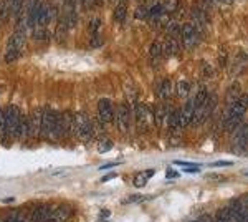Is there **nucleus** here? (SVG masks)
Instances as JSON below:
<instances>
[{
    "label": "nucleus",
    "mask_w": 248,
    "mask_h": 222,
    "mask_svg": "<svg viewBox=\"0 0 248 222\" xmlns=\"http://www.w3.org/2000/svg\"><path fill=\"white\" fill-rule=\"evenodd\" d=\"M42 135L48 139L65 138L62 111H55L51 106H45L42 111Z\"/></svg>",
    "instance_id": "f257e3e1"
},
{
    "label": "nucleus",
    "mask_w": 248,
    "mask_h": 222,
    "mask_svg": "<svg viewBox=\"0 0 248 222\" xmlns=\"http://www.w3.org/2000/svg\"><path fill=\"white\" fill-rule=\"evenodd\" d=\"M247 110H248V95L247 93H242L237 100L232 102L229 111L225 115V120H223V130L233 131L240 124L243 116H245Z\"/></svg>",
    "instance_id": "f03ea898"
},
{
    "label": "nucleus",
    "mask_w": 248,
    "mask_h": 222,
    "mask_svg": "<svg viewBox=\"0 0 248 222\" xmlns=\"http://www.w3.org/2000/svg\"><path fill=\"white\" fill-rule=\"evenodd\" d=\"M29 30L27 28V23L22 22L17 25V30L14 32V35L10 37L9 43H7V50H5V63H12L18 58L20 53H22L23 43H25V32Z\"/></svg>",
    "instance_id": "7ed1b4c3"
},
{
    "label": "nucleus",
    "mask_w": 248,
    "mask_h": 222,
    "mask_svg": "<svg viewBox=\"0 0 248 222\" xmlns=\"http://www.w3.org/2000/svg\"><path fill=\"white\" fill-rule=\"evenodd\" d=\"M73 138L88 143L93 138V121L85 111L73 113Z\"/></svg>",
    "instance_id": "20e7f679"
},
{
    "label": "nucleus",
    "mask_w": 248,
    "mask_h": 222,
    "mask_svg": "<svg viewBox=\"0 0 248 222\" xmlns=\"http://www.w3.org/2000/svg\"><path fill=\"white\" fill-rule=\"evenodd\" d=\"M3 121H5V138L17 139L20 121H22V113L15 104H9L3 110Z\"/></svg>",
    "instance_id": "39448f33"
},
{
    "label": "nucleus",
    "mask_w": 248,
    "mask_h": 222,
    "mask_svg": "<svg viewBox=\"0 0 248 222\" xmlns=\"http://www.w3.org/2000/svg\"><path fill=\"white\" fill-rule=\"evenodd\" d=\"M235 136L232 139V151L235 154L247 156L248 154V123H242L235 128Z\"/></svg>",
    "instance_id": "423d86ee"
},
{
    "label": "nucleus",
    "mask_w": 248,
    "mask_h": 222,
    "mask_svg": "<svg viewBox=\"0 0 248 222\" xmlns=\"http://www.w3.org/2000/svg\"><path fill=\"white\" fill-rule=\"evenodd\" d=\"M199 40H201V34L195 28V25L192 22L184 23L181 28V45L186 50H194L197 47Z\"/></svg>",
    "instance_id": "0eeeda50"
},
{
    "label": "nucleus",
    "mask_w": 248,
    "mask_h": 222,
    "mask_svg": "<svg viewBox=\"0 0 248 222\" xmlns=\"http://www.w3.org/2000/svg\"><path fill=\"white\" fill-rule=\"evenodd\" d=\"M134 121L139 133H146L151 124V111L146 103H134Z\"/></svg>",
    "instance_id": "6e6552de"
},
{
    "label": "nucleus",
    "mask_w": 248,
    "mask_h": 222,
    "mask_svg": "<svg viewBox=\"0 0 248 222\" xmlns=\"http://www.w3.org/2000/svg\"><path fill=\"white\" fill-rule=\"evenodd\" d=\"M131 118H133V113H131V108L127 106V103H121L114 110V123H116V126H118V130L121 133L129 131Z\"/></svg>",
    "instance_id": "1a4fd4ad"
},
{
    "label": "nucleus",
    "mask_w": 248,
    "mask_h": 222,
    "mask_svg": "<svg viewBox=\"0 0 248 222\" xmlns=\"http://www.w3.org/2000/svg\"><path fill=\"white\" fill-rule=\"evenodd\" d=\"M98 118L103 124H111L114 121V108L108 98H101L98 103Z\"/></svg>",
    "instance_id": "9d476101"
},
{
    "label": "nucleus",
    "mask_w": 248,
    "mask_h": 222,
    "mask_svg": "<svg viewBox=\"0 0 248 222\" xmlns=\"http://www.w3.org/2000/svg\"><path fill=\"white\" fill-rule=\"evenodd\" d=\"M42 111L40 108L31 111L29 116V138L30 139H38L42 135Z\"/></svg>",
    "instance_id": "9b49d317"
},
{
    "label": "nucleus",
    "mask_w": 248,
    "mask_h": 222,
    "mask_svg": "<svg viewBox=\"0 0 248 222\" xmlns=\"http://www.w3.org/2000/svg\"><path fill=\"white\" fill-rule=\"evenodd\" d=\"M172 93H174V85L169 78H164L157 83V88H155V95H157L159 102L167 103L172 98Z\"/></svg>",
    "instance_id": "f8f14e48"
},
{
    "label": "nucleus",
    "mask_w": 248,
    "mask_h": 222,
    "mask_svg": "<svg viewBox=\"0 0 248 222\" xmlns=\"http://www.w3.org/2000/svg\"><path fill=\"white\" fill-rule=\"evenodd\" d=\"M169 113H170V106L167 103H157L154 110V120H155V126L157 128H164L167 124V120H169Z\"/></svg>",
    "instance_id": "ddd939ff"
},
{
    "label": "nucleus",
    "mask_w": 248,
    "mask_h": 222,
    "mask_svg": "<svg viewBox=\"0 0 248 222\" xmlns=\"http://www.w3.org/2000/svg\"><path fill=\"white\" fill-rule=\"evenodd\" d=\"M162 50H164V56H177L181 55L182 51V45H181V40L169 37L167 35L166 40L162 42Z\"/></svg>",
    "instance_id": "4468645a"
},
{
    "label": "nucleus",
    "mask_w": 248,
    "mask_h": 222,
    "mask_svg": "<svg viewBox=\"0 0 248 222\" xmlns=\"http://www.w3.org/2000/svg\"><path fill=\"white\" fill-rule=\"evenodd\" d=\"M51 212H53V205L50 204H42L31 212L30 216V222H46L51 217Z\"/></svg>",
    "instance_id": "2eb2a0df"
},
{
    "label": "nucleus",
    "mask_w": 248,
    "mask_h": 222,
    "mask_svg": "<svg viewBox=\"0 0 248 222\" xmlns=\"http://www.w3.org/2000/svg\"><path fill=\"white\" fill-rule=\"evenodd\" d=\"M10 10V17L15 20V23L20 22L22 18H25L23 14V5H25V0H7Z\"/></svg>",
    "instance_id": "dca6fc26"
},
{
    "label": "nucleus",
    "mask_w": 248,
    "mask_h": 222,
    "mask_svg": "<svg viewBox=\"0 0 248 222\" xmlns=\"http://www.w3.org/2000/svg\"><path fill=\"white\" fill-rule=\"evenodd\" d=\"M68 30H70V27L66 25V22L63 20V17H60L58 23H57V28H55L53 38L57 40L58 43H65L66 38H68Z\"/></svg>",
    "instance_id": "f3484780"
},
{
    "label": "nucleus",
    "mask_w": 248,
    "mask_h": 222,
    "mask_svg": "<svg viewBox=\"0 0 248 222\" xmlns=\"http://www.w3.org/2000/svg\"><path fill=\"white\" fill-rule=\"evenodd\" d=\"M151 62H153L154 67H157L159 63L164 60V50H162V42H159V40H155V42L151 45Z\"/></svg>",
    "instance_id": "a211bd4d"
},
{
    "label": "nucleus",
    "mask_w": 248,
    "mask_h": 222,
    "mask_svg": "<svg viewBox=\"0 0 248 222\" xmlns=\"http://www.w3.org/2000/svg\"><path fill=\"white\" fill-rule=\"evenodd\" d=\"M70 216H71V209L66 207V205H60V207L53 209L50 221L51 222H66Z\"/></svg>",
    "instance_id": "6ab92c4d"
},
{
    "label": "nucleus",
    "mask_w": 248,
    "mask_h": 222,
    "mask_svg": "<svg viewBox=\"0 0 248 222\" xmlns=\"http://www.w3.org/2000/svg\"><path fill=\"white\" fill-rule=\"evenodd\" d=\"M215 104H217V96H215V95L207 96V102H205V104H203L202 110H201V123L209 118V115L212 113V110L215 108Z\"/></svg>",
    "instance_id": "aec40b11"
},
{
    "label": "nucleus",
    "mask_w": 248,
    "mask_h": 222,
    "mask_svg": "<svg viewBox=\"0 0 248 222\" xmlns=\"http://www.w3.org/2000/svg\"><path fill=\"white\" fill-rule=\"evenodd\" d=\"M31 37H33L35 42H40V43H46L50 40V30L46 27H35L31 30Z\"/></svg>",
    "instance_id": "412c9836"
},
{
    "label": "nucleus",
    "mask_w": 248,
    "mask_h": 222,
    "mask_svg": "<svg viewBox=\"0 0 248 222\" xmlns=\"http://www.w3.org/2000/svg\"><path fill=\"white\" fill-rule=\"evenodd\" d=\"M127 17V7L126 3H116L114 10H113V20L116 23H124V20Z\"/></svg>",
    "instance_id": "4be33fe9"
},
{
    "label": "nucleus",
    "mask_w": 248,
    "mask_h": 222,
    "mask_svg": "<svg viewBox=\"0 0 248 222\" xmlns=\"http://www.w3.org/2000/svg\"><path fill=\"white\" fill-rule=\"evenodd\" d=\"M190 88H192V85L187 82V80H181V82L175 85V91H177V96H179V98H189Z\"/></svg>",
    "instance_id": "5701e85b"
},
{
    "label": "nucleus",
    "mask_w": 248,
    "mask_h": 222,
    "mask_svg": "<svg viewBox=\"0 0 248 222\" xmlns=\"http://www.w3.org/2000/svg\"><path fill=\"white\" fill-rule=\"evenodd\" d=\"M151 176H154L153 169H149V171H144V172H139V174L134 177V186H136V188H144V186L147 184V181H149Z\"/></svg>",
    "instance_id": "b1692460"
},
{
    "label": "nucleus",
    "mask_w": 248,
    "mask_h": 222,
    "mask_svg": "<svg viewBox=\"0 0 248 222\" xmlns=\"http://www.w3.org/2000/svg\"><path fill=\"white\" fill-rule=\"evenodd\" d=\"M101 18L99 17H93L90 20V23H88V34L91 35V37H99V28H101Z\"/></svg>",
    "instance_id": "393cba45"
},
{
    "label": "nucleus",
    "mask_w": 248,
    "mask_h": 222,
    "mask_svg": "<svg viewBox=\"0 0 248 222\" xmlns=\"http://www.w3.org/2000/svg\"><path fill=\"white\" fill-rule=\"evenodd\" d=\"M10 20V10L7 0H0V25H5Z\"/></svg>",
    "instance_id": "a878e982"
},
{
    "label": "nucleus",
    "mask_w": 248,
    "mask_h": 222,
    "mask_svg": "<svg viewBox=\"0 0 248 222\" xmlns=\"http://www.w3.org/2000/svg\"><path fill=\"white\" fill-rule=\"evenodd\" d=\"M161 2H162L164 14H167V15L174 14V12L177 10V7H179V2H177V0H161Z\"/></svg>",
    "instance_id": "bb28decb"
},
{
    "label": "nucleus",
    "mask_w": 248,
    "mask_h": 222,
    "mask_svg": "<svg viewBox=\"0 0 248 222\" xmlns=\"http://www.w3.org/2000/svg\"><path fill=\"white\" fill-rule=\"evenodd\" d=\"M136 18L138 20H149V5H146V3H142V5H139L138 9H136Z\"/></svg>",
    "instance_id": "cd10ccee"
},
{
    "label": "nucleus",
    "mask_w": 248,
    "mask_h": 222,
    "mask_svg": "<svg viewBox=\"0 0 248 222\" xmlns=\"http://www.w3.org/2000/svg\"><path fill=\"white\" fill-rule=\"evenodd\" d=\"M99 5V0H81V7L86 12H93Z\"/></svg>",
    "instance_id": "c85d7f7f"
},
{
    "label": "nucleus",
    "mask_w": 248,
    "mask_h": 222,
    "mask_svg": "<svg viewBox=\"0 0 248 222\" xmlns=\"http://www.w3.org/2000/svg\"><path fill=\"white\" fill-rule=\"evenodd\" d=\"M111 148H113V141L111 139H103V141H99V144H98L99 153H106V151H109Z\"/></svg>",
    "instance_id": "c756f323"
},
{
    "label": "nucleus",
    "mask_w": 248,
    "mask_h": 222,
    "mask_svg": "<svg viewBox=\"0 0 248 222\" xmlns=\"http://www.w3.org/2000/svg\"><path fill=\"white\" fill-rule=\"evenodd\" d=\"M5 121H3V111L0 110V143H5Z\"/></svg>",
    "instance_id": "7c9ffc66"
},
{
    "label": "nucleus",
    "mask_w": 248,
    "mask_h": 222,
    "mask_svg": "<svg viewBox=\"0 0 248 222\" xmlns=\"http://www.w3.org/2000/svg\"><path fill=\"white\" fill-rule=\"evenodd\" d=\"M232 161H217V163H212L210 168H225V166H232Z\"/></svg>",
    "instance_id": "2f4dec72"
},
{
    "label": "nucleus",
    "mask_w": 248,
    "mask_h": 222,
    "mask_svg": "<svg viewBox=\"0 0 248 222\" xmlns=\"http://www.w3.org/2000/svg\"><path fill=\"white\" fill-rule=\"evenodd\" d=\"M199 171H201V168H199V166L184 168V172H187V174H194V172H199Z\"/></svg>",
    "instance_id": "473e14b6"
},
{
    "label": "nucleus",
    "mask_w": 248,
    "mask_h": 222,
    "mask_svg": "<svg viewBox=\"0 0 248 222\" xmlns=\"http://www.w3.org/2000/svg\"><path fill=\"white\" fill-rule=\"evenodd\" d=\"M129 201H131V203H141V201H146V197L136 194V196H131V197H129Z\"/></svg>",
    "instance_id": "72a5a7b5"
},
{
    "label": "nucleus",
    "mask_w": 248,
    "mask_h": 222,
    "mask_svg": "<svg viewBox=\"0 0 248 222\" xmlns=\"http://www.w3.org/2000/svg\"><path fill=\"white\" fill-rule=\"evenodd\" d=\"M179 174L175 171H172V169H169V171H167V177H169V179H175V177H177Z\"/></svg>",
    "instance_id": "f704fd0d"
},
{
    "label": "nucleus",
    "mask_w": 248,
    "mask_h": 222,
    "mask_svg": "<svg viewBox=\"0 0 248 222\" xmlns=\"http://www.w3.org/2000/svg\"><path fill=\"white\" fill-rule=\"evenodd\" d=\"M113 177H116V174H108V176H105V177H103V183H106V181H111Z\"/></svg>",
    "instance_id": "c9c22d12"
},
{
    "label": "nucleus",
    "mask_w": 248,
    "mask_h": 222,
    "mask_svg": "<svg viewBox=\"0 0 248 222\" xmlns=\"http://www.w3.org/2000/svg\"><path fill=\"white\" fill-rule=\"evenodd\" d=\"M116 164L114 163H111V164H106V166H101V171H105V169H109V168H114Z\"/></svg>",
    "instance_id": "e433bc0d"
},
{
    "label": "nucleus",
    "mask_w": 248,
    "mask_h": 222,
    "mask_svg": "<svg viewBox=\"0 0 248 222\" xmlns=\"http://www.w3.org/2000/svg\"><path fill=\"white\" fill-rule=\"evenodd\" d=\"M192 222H214L212 219H207V217H203V219H201V221H192Z\"/></svg>",
    "instance_id": "4c0bfd02"
},
{
    "label": "nucleus",
    "mask_w": 248,
    "mask_h": 222,
    "mask_svg": "<svg viewBox=\"0 0 248 222\" xmlns=\"http://www.w3.org/2000/svg\"><path fill=\"white\" fill-rule=\"evenodd\" d=\"M3 203H14V197H7V199H3Z\"/></svg>",
    "instance_id": "58836bf2"
},
{
    "label": "nucleus",
    "mask_w": 248,
    "mask_h": 222,
    "mask_svg": "<svg viewBox=\"0 0 248 222\" xmlns=\"http://www.w3.org/2000/svg\"><path fill=\"white\" fill-rule=\"evenodd\" d=\"M60 2H62V3H65V2H66V0H60Z\"/></svg>",
    "instance_id": "ea45409f"
},
{
    "label": "nucleus",
    "mask_w": 248,
    "mask_h": 222,
    "mask_svg": "<svg viewBox=\"0 0 248 222\" xmlns=\"http://www.w3.org/2000/svg\"><path fill=\"white\" fill-rule=\"evenodd\" d=\"M20 222H25V221H20Z\"/></svg>",
    "instance_id": "a19ab883"
}]
</instances>
